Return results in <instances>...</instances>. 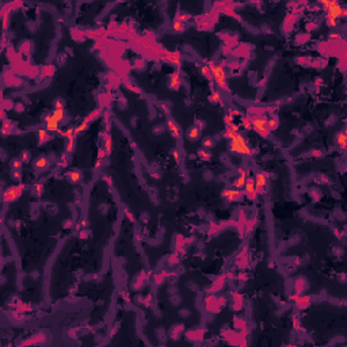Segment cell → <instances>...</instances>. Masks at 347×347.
Segmentation results:
<instances>
[{"label": "cell", "instance_id": "obj_1", "mask_svg": "<svg viewBox=\"0 0 347 347\" xmlns=\"http://www.w3.org/2000/svg\"><path fill=\"white\" fill-rule=\"evenodd\" d=\"M323 6L325 7L327 11V22L330 26H335L336 24V19L343 14L342 7L336 1H324Z\"/></svg>", "mask_w": 347, "mask_h": 347}, {"label": "cell", "instance_id": "obj_2", "mask_svg": "<svg viewBox=\"0 0 347 347\" xmlns=\"http://www.w3.org/2000/svg\"><path fill=\"white\" fill-rule=\"evenodd\" d=\"M210 69V73L213 75V79L216 81V84L218 85L221 90H225L226 88V79H225V72H224V68L221 65H216L213 63L208 64Z\"/></svg>", "mask_w": 347, "mask_h": 347}, {"label": "cell", "instance_id": "obj_3", "mask_svg": "<svg viewBox=\"0 0 347 347\" xmlns=\"http://www.w3.org/2000/svg\"><path fill=\"white\" fill-rule=\"evenodd\" d=\"M231 151L236 152V153H241V155H249L251 153V149L247 145L246 140L243 138V136H240L239 133L235 136V137L231 138Z\"/></svg>", "mask_w": 347, "mask_h": 347}, {"label": "cell", "instance_id": "obj_4", "mask_svg": "<svg viewBox=\"0 0 347 347\" xmlns=\"http://www.w3.org/2000/svg\"><path fill=\"white\" fill-rule=\"evenodd\" d=\"M266 125H267L266 118H255V119H252V122H251V126H252L258 133H260L263 137H267V136H269V130H267Z\"/></svg>", "mask_w": 347, "mask_h": 347}, {"label": "cell", "instance_id": "obj_5", "mask_svg": "<svg viewBox=\"0 0 347 347\" xmlns=\"http://www.w3.org/2000/svg\"><path fill=\"white\" fill-rule=\"evenodd\" d=\"M45 124H46V130H49V131H57L58 130V124H60V122H58L52 114L45 118Z\"/></svg>", "mask_w": 347, "mask_h": 347}, {"label": "cell", "instance_id": "obj_6", "mask_svg": "<svg viewBox=\"0 0 347 347\" xmlns=\"http://www.w3.org/2000/svg\"><path fill=\"white\" fill-rule=\"evenodd\" d=\"M23 190V186H19V187H12V189H10L8 191H6V194H4V199L6 201H14L15 198H18L20 194V191Z\"/></svg>", "mask_w": 347, "mask_h": 347}, {"label": "cell", "instance_id": "obj_7", "mask_svg": "<svg viewBox=\"0 0 347 347\" xmlns=\"http://www.w3.org/2000/svg\"><path fill=\"white\" fill-rule=\"evenodd\" d=\"M244 187H246V193H247V194H248V195H251V198H255L258 190H256V186H255L254 179H247Z\"/></svg>", "mask_w": 347, "mask_h": 347}, {"label": "cell", "instance_id": "obj_8", "mask_svg": "<svg viewBox=\"0 0 347 347\" xmlns=\"http://www.w3.org/2000/svg\"><path fill=\"white\" fill-rule=\"evenodd\" d=\"M255 186H256V190H259V189H262V187H264L266 186V183H267V179H266V175L264 174H256V176H255Z\"/></svg>", "mask_w": 347, "mask_h": 347}, {"label": "cell", "instance_id": "obj_9", "mask_svg": "<svg viewBox=\"0 0 347 347\" xmlns=\"http://www.w3.org/2000/svg\"><path fill=\"white\" fill-rule=\"evenodd\" d=\"M167 126H168V130H170V133H171L172 136L175 138H179V136H180V131H179V128L176 126V124L172 119H170L168 122H167Z\"/></svg>", "mask_w": 347, "mask_h": 347}, {"label": "cell", "instance_id": "obj_10", "mask_svg": "<svg viewBox=\"0 0 347 347\" xmlns=\"http://www.w3.org/2000/svg\"><path fill=\"white\" fill-rule=\"evenodd\" d=\"M246 180H247L246 172L243 171V170H240V171H239V178L236 179L235 186H236V187H239V189H241V187H244V185H246Z\"/></svg>", "mask_w": 347, "mask_h": 347}, {"label": "cell", "instance_id": "obj_11", "mask_svg": "<svg viewBox=\"0 0 347 347\" xmlns=\"http://www.w3.org/2000/svg\"><path fill=\"white\" fill-rule=\"evenodd\" d=\"M165 58H167L170 63H172V64H175V65L180 64V54H179L178 52H175V53H167L165 54Z\"/></svg>", "mask_w": 347, "mask_h": 347}, {"label": "cell", "instance_id": "obj_12", "mask_svg": "<svg viewBox=\"0 0 347 347\" xmlns=\"http://www.w3.org/2000/svg\"><path fill=\"white\" fill-rule=\"evenodd\" d=\"M179 84H180V78H179L178 72H175V73L171 76V87L172 88H178Z\"/></svg>", "mask_w": 347, "mask_h": 347}, {"label": "cell", "instance_id": "obj_13", "mask_svg": "<svg viewBox=\"0 0 347 347\" xmlns=\"http://www.w3.org/2000/svg\"><path fill=\"white\" fill-rule=\"evenodd\" d=\"M236 195H239V193L236 191V190H225V191H224V198L228 199V201H232Z\"/></svg>", "mask_w": 347, "mask_h": 347}, {"label": "cell", "instance_id": "obj_14", "mask_svg": "<svg viewBox=\"0 0 347 347\" xmlns=\"http://www.w3.org/2000/svg\"><path fill=\"white\" fill-rule=\"evenodd\" d=\"M52 115H53L58 122H61V119L64 118V108H54V111L52 113Z\"/></svg>", "mask_w": 347, "mask_h": 347}, {"label": "cell", "instance_id": "obj_15", "mask_svg": "<svg viewBox=\"0 0 347 347\" xmlns=\"http://www.w3.org/2000/svg\"><path fill=\"white\" fill-rule=\"evenodd\" d=\"M172 29H174L175 31H178V33H180V31L185 30V24H183L182 20L178 19V20H175V22H174V24H172Z\"/></svg>", "mask_w": 347, "mask_h": 347}, {"label": "cell", "instance_id": "obj_16", "mask_svg": "<svg viewBox=\"0 0 347 347\" xmlns=\"http://www.w3.org/2000/svg\"><path fill=\"white\" fill-rule=\"evenodd\" d=\"M338 144L341 145L342 148H346V134L344 133H341L338 136Z\"/></svg>", "mask_w": 347, "mask_h": 347}, {"label": "cell", "instance_id": "obj_17", "mask_svg": "<svg viewBox=\"0 0 347 347\" xmlns=\"http://www.w3.org/2000/svg\"><path fill=\"white\" fill-rule=\"evenodd\" d=\"M35 167H37V168H44V167H46V159L40 157L37 162H35Z\"/></svg>", "mask_w": 347, "mask_h": 347}, {"label": "cell", "instance_id": "obj_18", "mask_svg": "<svg viewBox=\"0 0 347 347\" xmlns=\"http://www.w3.org/2000/svg\"><path fill=\"white\" fill-rule=\"evenodd\" d=\"M65 149H67V152H72V149H73V138H67Z\"/></svg>", "mask_w": 347, "mask_h": 347}, {"label": "cell", "instance_id": "obj_19", "mask_svg": "<svg viewBox=\"0 0 347 347\" xmlns=\"http://www.w3.org/2000/svg\"><path fill=\"white\" fill-rule=\"evenodd\" d=\"M277 125H278V122H277L275 119H267V126H269L270 129L277 128Z\"/></svg>", "mask_w": 347, "mask_h": 347}, {"label": "cell", "instance_id": "obj_20", "mask_svg": "<svg viewBox=\"0 0 347 347\" xmlns=\"http://www.w3.org/2000/svg\"><path fill=\"white\" fill-rule=\"evenodd\" d=\"M38 138H40V141H44L45 138H46V130L41 129V130L38 131Z\"/></svg>", "mask_w": 347, "mask_h": 347}, {"label": "cell", "instance_id": "obj_21", "mask_svg": "<svg viewBox=\"0 0 347 347\" xmlns=\"http://www.w3.org/2000/svg\"><path fill=\"white\" fill-rule=\"evenodd\" d=\"M197 136H198V129H197V128H193L191 131H190V137H191V138H195Z\"/></svg>", "mask_w": 347, "mask_h": 347}, {"label": "cell", "instance_id": "obj_22", "mask_svg": "<svg viewBox=\"0 0 347 347\" xmlns=\"http://www.w3.org/2000/svg\"><path fill=\"white\" fill-rule=\"evenodd\" d=\"M110 151H111V141H110V138H107V141H106V152L110 153Z\"/></svg>", "mask_w": 347, "mask_h": 347}, {"label": "cell", "instance_id": "obj_23", "mask_svg": "<svg viewBox=\"0 0 347 347\" xmlns=\"http://www.w3.org/2000/svg\"><path fill=\"white\" fill-rule=\"evenodd\" d=\"M201 72H202V75H209V73H210V69H209V67H206V65H203V67L201 68Z\"/></svg>", "mask_w": 347, "mask_h": 347}, {"label": "cell", "instance_id": "obj_24", "mask_svg": "<svg viewBox=\"0 0 347 347\" xmlns=\"http://www.w3.org/2000/svg\"><path fill=\"white\" fill-rule=\"evenodd\" d=\"M225 124L226 125H231V124H233L232 122V115H225Z\"/></svg>", "mask_w": 347, "mask_h": 347}, {"label": "cell", "instance_id": "obj_25", "mask_svg": "<svg viewBox=\"0 0 347 347\" xmlns=\"http://www.w3.org/2000/svg\"><path fill=\"white\" fill-rule=\"evenodd\" d=\"M20 165H22V163L18 162V160H15V162L12 163V168H19Z\"/></svg>", "mask_w": 347, "mask_h": 347}, {"label": "cell", "instance_id": "obj_26", "mask_svg": "<svg viewBox=\"0 0 347 347\" xmlns=\"http://www.w3.org/2000/svg\"><path fill=\"white\" fill-rule=\"evenodd\" d=\"M212 98H213V101H217V102H218L220 101V94H218V92H213V96H212Z\"/></svg>", "mask_w": 347, "mask_h": 347}, {"label": "cell", "instance_id": "obj_27", "mask_svg": "<svg viewBox=\"0 0 347 347\" xmlns=\"http://www.w3.org/2000/svg\"><path fill=\"white\" fill-rule=\"evenodd\" d=\"M34 191L37 193V194H40V193H41V186L40 185H35V187H34Z\"/></svg>", "mask_w": 347, "mask_h": 347}, {"label": "cell", "instance_id": "obj_28", "mask_svg": "<svg viewBox=\"0 0 347 347\" xmlns=\"http://www.w3.org/2000/svg\"><path fill=\"white\" fill-rule=\"evenodd\" d=\"M72 179H73V180H78V179H79V174H78V172H72Z\"/></svg>", "mask_w": 347, "mask_h": 347}, {"label": "cell", "instance_id": "obj_29", "mask_svg": "<svg viewBox=\"0 0 347 347\" xmlns=\"http://www.w3.org/2000/svg\"><path fill=\"white\" fill-rule=\"evenodd\" d=\"M244 126H246V128H249V126H251V122H249L248 119H244Z\"/></svg>", "mask_w": 347, "mask_h": 347}, {"label": "cell", "instance_id": "obj_30", "mask_svg": "<svg viewBox=\"0 0 347 347\" xmlns=\"http://www.w3.org/2000/svg\"><path fill=\"white\" fill-rule=\"evenodd\" d=\"M174 156H175V159H176V160H178V159H179V155H178V152H176V151H174Z\"/></svg>", "mask_w": 347, "mask_h": 347}]
</instances>
